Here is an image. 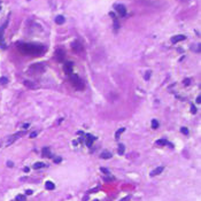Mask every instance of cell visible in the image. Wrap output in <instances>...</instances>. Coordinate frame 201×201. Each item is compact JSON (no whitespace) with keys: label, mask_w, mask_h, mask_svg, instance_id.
<instances>
[{"label":"cell","mask_w":201,"mask_h":201,"mask_svg":"<svg viewBox=\"0 0 201 201\" xmlns=\"http://www.w3.org/2000/svg\"><path fill=\"white\" fill-rule=\"evenodd\" d=\"M191 113H192V114H196V113H197V108L194 106H191Z\"/></svg>","instance_id":"obj_28"},{"label":"cell","mask_w":201,"mask_h":201,"mask_svg":"<svg viewBox=\"0 0 201 201\" xmlns=\"http://www.w3.org/2000/svg\"><path fill=\"white\" fill-rule=\"evenodd\" d=\"M100 170L102 171L104 174H106V175H109V174H110V173H109V170H107V169H105V168H101Z\"/></svg>","instance_id":"obj_27"},{"label":"cell","mask_w":201,"mask_h":201,"mask_svg":"<svg viewBox=\"0 0 201 201\" xmlns=\"http://www.w3.org/2000/svg\"><path fill=\"white\" fill-rule=\"evenodd\" d=\"M186 37L184 35H177V36H174L171 37V43H178V42H183V40H185Z\"/></svg>","instance_id":"obj_10"},{"label":"cell","mask_w":201,"mask_h":201,"mask_svg":"<svg viewBox=\"0 0 201 201\" xmlns=\"http://www.w3.org/2000/svg\"><path fill=\"white\" fill-rule=\"evenodd\" d=\"M65 21H66V19L62 15H58L56 17H55V23H56V24L61 25V24H63V23H65Z\"/></svg>","instance_id":"obj_15"},{"label":"cell","mask_w":201,"mask_h":201,"mask_svg":"<svg viewBox=\"0 0 201 201\" xmlns=\"http://www.w3.org/2000/svg\"><path fill=\"white\" fill-rule=\"evenodd\" d=\"M30 127V124L29 123H25V124H23V129H27V128Z\"/></svg>","instance_id":"obj_32"},{"label":"cell","mask_w":201,"mask_h":201,"mask_svg":"<svg viewBox=\"0 0 201 201\" xmlns=\"http://www.w3.org/2000/svg\"><path fill=\"white\" fill-rule=\"evenodd\" d=\"M37 136H38V131H35V132H32L30 135V138H36Z\"/></svg>","instance_id":"obj_26"},{"label":"cell","mask_w":201,"mask_h":201,"mask_svg":"<svg viewBox=\"0 0 201 201\" xmlns=\"http://www.w3.org/2000/svg\"><path fill=\"white\" fill-rule=\"evenodd\" d=\"M197 102H198V104H201V97H200V95L197 98Z\"/></svg>","instance_id":"obj_34"},{"label":"cell","mask_w":201,"mask_h":201,"mask_svg":"<svg viewBox=\"0 0 201 201\" xmlns=\"http://www.w3.org/2000/svg\"><path fill=\"white\" fill-rule=\"evenodd\" d=\"M65 51L63 49H61V48H58L56 51H55V58H56V60L59 61V62H62L63 60H65Z\"/></svg>","instance_id":"obj_3"},{"label":"cell","mask_w":201,"mask_h":201,"mask_svg":"<svg viewBox=\"0 0 201 201\" xmlns=\"http://www.w3.org/2000/svg\"><path fill=\"white\" fill-rule=\"evenodd\" d=\"M121 201H130V197H125V198H123Z\"/></svg>","instance_id":"obj_31"},{"label":"cell","mask_w":201,"mask_h":201,"mask_svg":"<svg viewBox=\"0 0 201 201\" xmlns=\"http://www.w3.org/2000/svg\"><path fill=\"white\" fill-rule=\"evenodd\" d=\"M72 144H74V145H75V146H76V145L78 144V141H77V140H74V141H72Z\"/></svg>","instance_id":"obj_37"},{"label":"cell","mask_w":201,"mask_h":201,"mask_svg":"<svg viewBox=\"0 0 201 201\" xmlns=\"http://www.w3.org/2000/svg\"><path fill=\"white\" fill-rule=\"evenodd\" d=\"M180 131H182V133H184V135H188L187 128H180Z\"/></svg>","instance_id":"obj_25"},{"label":"cell","mask_w":201,"mask_h":201,"mask_svg":"<svg viewBox=\"0 0 201 201\" xmlns=\"http://www.w3.org/2000/svg\"><path fill=\"white\" fill-rule=\"evenodd\" d=\"M24 85L27 87H29V89H37V87H39L38 84L32 83V82H29V81H24Z\"/></svg>","instance_id":"obj_12"},{"label":"cell","mask_w":201,"mask_h":201,"mask_svg":"<svg viewBox=\"0 0 201 201\" xmlns=\"http://www.w3.org/2000/svg\"><path fill=\"white\" fill-rule=\"evenodd\" d=\"M83 45L79 43V42H75L72 43V49H74L75 52H77V53H81L82 51H83Z\"/></svg>","instance_id":"obj_6"},{"label":"cell","mask_w":201,"mask_h":201,"mask_svg":"<svg viewBox=\"0 0 201 201\" xmlns=\"http://www.w3.org/2000/svg\"><path fill=\"white\" fill-rule=\"evenodd\" d=\"M46 188H47V190H49V191H52V190H54V187H55V185L53 184V183H52V182H49V180H48V182H46Z\"/></svg>","instance_id":"obj_16"},{"label":"cell","mask_w":201,"mask_h":201,"mask_svg":"<svg viewBox=\"0 0 201 201\" xmlns=\"http://www.w3.org/2000/svg\"><path fill=\"white\" fill-rule=\"evenodd\" d=\"M15 200H16V201H25V197H24V196H21V194H20V196H16Z\"/></svg>","instance_id":"obj_23"},{"label":"cell","mask_w":201,"mask_h":201,"mask_svg":"<svg viewBox=\"0 0 201 201\" xmlns=\"http://www.w3.org/2000/svg\"><path fill=\"white\" fill-rule=\"evenodd\" d=\"M23 135H24V132H17V133H15V135H13V136H12L10 138L7 140V146H8V145H10V144H13V142L15 141L16 139H19L20 137L23 136Z\"/></svg>","instance_id":"obj_5"},{"label":"cell","mask_w":201,"mask_h":201,"mask_svg":"<svg viewBox=\"0 0 201 201\" xmlns=\"http://www.w3.org/2000/svg\"><path fill=\"white\" fill-rule=\"evenodd\" d=\"M159 128V122L158 120H153L152 121V129H158Z\"/></svg>","instance_id":"obj_21"},{"label":"cell","mask_w":201,"mask_h":201,"mask_svg":"<svg viewBox=\"0 0 201 201\" xmlns=\"http://www.w3.org/2000/svg\"><path fill=\"white\" fill-rule=\"evenodd\" d=\"M150 77H151V72L148 71V72H146V75H145V79H150Z\"/></svg>","instance_id":"obj_29"},{"label":"cell","mask_w":201,"mask_h":201,"mask_svg":"<svg viewBox=\"0 0 201 201\" xmlns=\"http://www.w3.org/2000/svg\"><path fill=\"white\" fill-rule=\"evenodd\" d=\"M72 68H74V63H72V62H67V63H65V67H63L65 71L68 75H70L72 72Z\"/></svg>","instance_id":"obj_8"},{"label":"cell","mask_w":201,"mask_h":201,"mask_svg":"<svg viewBox=\"0 0 201 201\" xmlns=\"http://www.w3.org/2000/svg\"><path fill=\"white\" fill-rule=\"evenodd\" d=\"M0 9H1V7H0Z\"/></svg>","instance_id":"obj_38"},{"label":"cell","mask_w":201,"mask_h":201,"mask_svg":"<svg viewBox=\"0 0 201 201\" xmlns=\"http://www.w3.org/2000/svg\"><path fill=\"white\" fill-rule=\"evenodd\" d=\"M188 84H190V79H188V78L184 79V85H188Z\"/></svg>","instance_id":"obj_30"},{"label":"cell","mask_w":201,"mask_h":201,"mask_svg":"<svg viewBox=\"0 0 201 201\" xmlns=\"http://www.w3.org/2000/svg\"><path fill=\"white\" fill-rule=\"evenodd\" d=\"M42 155L44 158H52V153H51V150L48 147H44L43 151H42Z\"/></svg>","instance_id":"obj_11"},{"label":"cell","mask_w":201,"mask_h":201,"mask_svg":"<svg viewBox=\"0 0 201 201\" xmlns=\"http://www.w3.org/2000/svg\"><path fill=\"white\" fill-rule=\"evenodd\" d=\"M45 167V164H44L43 162H37L33 164V169H40V168H44Z\"/></svg>","instance_id":"obj_19"},{"label":"cell","mask_w":201,"mask_h":201,"mask_svg":"<svg viewBox=\"0 0 201 201\" xmlns=\"http://www.w3.org/2000/svg\"><path fill=\"white\" fill-rule=\"evenodd\" d=\"M21 49L25 54H32V55H39L44 52V47L42 45H33V44H25L21 46Z\"/></svg>","instance_id":"obj_1"},{"label":"cell","mask_w":201,"mask_h":201,"mask_svg":"<svg viewBox=\"0 0 201 201\" xmlns=\"http://www.w3.org/2000/svg\"><path fill=\"white\" fill-rule=\"evenodd\" d=\"M156 145H159V146H164V145H168V140H167V139H160V140L156 141Z\"/></svg>","instance_id":"obj_17"},{"label":"cell","mask_w":201,"mask_h":201,"mask_svg":"<svg viewBox=\"0 0 201 201\" xmlns=\"http://www.w3.org/2000/svg\"><path fill=\"white\" fill-rule=\"evenodd\" d=\"M7 165H8V167H13V162L8 161V162H7Z\"/></svg>","instance_id":"obj_36"},{"label":"cell","mask_w":201,"mask_h":201,"mask_svg":"<svg viewBox=\"0 0 201 201\" xmlns=\"http://www.w3.org/2000/svg\"><path fill=\"white\" fill-rule=\"evenodd\" d=\"M104 180H106V182H112V180H114V177H112V175H109V177H107V175L104 177Z\"/></svg>","instance_id":"obj_24"},{"label":"cell","mask_w":201,"mask_h":201,"mask_svg":"<svg viewBox=\"0 0 201 201\" xmlns=\"http://www.w3.org/2000/svg\"><path fill=\"white\" fill-rule=\"evenodd\" d=\"M25 193H27L28 196H30V194H32V191H31V190H27V192H25Z\"/></svg>","instance_id":"obj_35"},{"label":"cell","mask_w":201,"mask_h":201,"mask_svg":"<svg viewBox=\"0 0 201 201\" xmlns=\"http://www.w3.org/2000/svg\"><path fill=\"white\" fill-rule=\"evenodd\" d=\"M7 83H8V79L6 77H1V78H0V84H1V85H6Z\"/></svg>","instance_id":"obj_22"},{"label":"cell","mask_w":201,"mask_h":201,"mask_svg":"<svg viewBox=\"0 0 201 201\" xmlns=\"http://www.w3.org/2000/svg\"><path fill=\"white\" fill-rule=\"evenodd\" d=\"M112 153L108 152V151H104L102 153H101V155H100V158L101 159H105V160H107V159H110L112 158Z\"/></svg>","instance_id":"obj_14"},{"label":"cell","mask_w":201,"mask_h":201,"mask_svg":"<svg viewBox=\"0 0 201 201\" xmlns=\"http://www.w3.org/2000/svg\"><path fill=\"white\" fill-rule=\"evenodd\" d=\"M115 9H116V12H117V13L120 14L122 17L127 15V8H125L124 5H116L115 6Z\"/></svg>","instance_id":"obj_4"},{"label":"cell","mask_w":201,"mask_h":201,"mask_svg":"<svg viewBox=\"0 0 201 201\" xmlns=\"http://www.w3.org/2000/svg\"><path fill=\"white\" fill-rule=\"evenodd\" d=\"M163 169H164L163 167L155 168V169H154V170L152 171V173H151V176H152V177H155V176H158V175H160V174H161L162 171H163Z\"/></svg>","instance_id":"obj_13"},{"label":"cell","mask_w":201,"mask_h":201,"mask_svg":"<svg viewBox=\"0 0 201 201\" xmlns=\"http://www.w3.org/2000/svg\"><path fill=\"white\" fill-rule=\"evenodd\" d=\"M54 162H55V163H59V162H61V158H58V159H54Z\"/></svg>","instance_id":"obj_33"},{"label":"cell","mask_w":201,"mask_h":201,"mask_svg":"<svg viewBox=\"0 0 201 201\" xmlns=\"http://www.w3.org/2000/svg\"><path fill=\"white\" fill-rule=\"evenodd\" d=\"M124 151H125V147H124V145H120V146H118V151H117V152H118V154H120V155H123V154H124Z\"/></svg>","instance_id":"obj_20"},{"label":"cell","mask_w":201,"mask_h":201,"mask_svg":"<svg viewBox=\"0 0 201 201\" xmlns=\"http://www.w3.org/2000/svg\"><path fill=\"white\" fill-rule=\"evenodd\" d=\"M95 140V137L94 136H92V135H90V133H87L86 135V138H85V141H86V145H87V147H91L92 146V142Z\"/></svg>","instance_id":"obj_9"},{"label":"cell","mask_w":201,"mask_h":201,"mask_svg":"<svg viewBox=\"0 0 201 201\" xmlns=\"http://www.w3.org/2000/svg\"><path fill=\"white\" fill-rule=\"evenodd\" d=\"M124 131H125V128H121V129H118L117 131H116V133H115V139L120 138V135H121V133H123Z\"/></svg>","instance_id":"obj_18"},{"label":"cell","mask_w":201,"mask_h":201,"mask_svg":"<svg viewBox=\"0 0 201 201\" xmlns=\"http://www.w3.org/2000/svg\"><path fill=\"white\" fill-rule=\"evenodd\" d=\"M69 78H70V82L72 83V85L75 86V89L77 90H84V82L81 79L79 76H78L77 74H74V72H71L70 75H69Z\"/></svg>","instance_id":"obj_2"},{"label":"cell","mask_w":201,"mask_h":201,"mask_svg":"<svg viewBox=\"0 0 201 201\" xmlns=\"http://www.w3.org/2000/svg\"><path fill=\"white\" fill-rule=\"evenodd\" d=\"M6 25H7V22L5 23L4 27L0 28V45H1L4 48H6V44H5V42H4V30H5V27H6Z\"/></svg>","instance_id":"obj_7"}]
</instances>
